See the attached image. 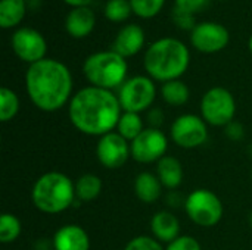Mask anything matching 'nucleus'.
<instances>
[{
	"instance_id": "a878e982",
	"label": "nucleus",
	"mask_w": 252,
	"mask_h": 250,
	"mask_svg": "<svg viewBox=\"0 0 252 250\" xmlns=\"http://www.w3.org/2000/svg\"><path fill=\"white\" fill-rule=\"evenodd\" d=\"M130 0H108L105 4V16L111 22H124L131 15Z\"/></svg>"
},
{
	"instance_id": "5701e85b",
	"label": "nucleus",
	"mask_w": 252,
	"mask_h": 250,
	"mask_svg": "<svg viewBox=\"0 0 252 250\" xmlns=\"http://www.w3.org/2000/svg\"><path fill=\"white\" fill-rule=\"evenodd\" d=\"M143 130H145V127H143V119H142L140 113L123 112L115 131L121 137H124L128 143H131L137 136H140V133Z\"/></svg>"
},
{
	"instance_id": "aec40b11",
	"label": "nucleus",
	"mask_w": 252,
	"mask_h": 250,
	"mask_svg": "<svg viewBox=\"0 0 252 250\" xmlns=\"http://www.w3.org/2000/svg\"><path fill=\"white\" fill-rule=\"evenodd\" d=\"M159 91H161L162 100L168 106H173V108L186 105L190 97V90L182 80H173V81L164 83Z\"/></svg>"
},
{
	"instance_id": "393cba45",
	"label": "nucleus",
	"mask_w": 252,
	"mask_h": 250,
	"mask_svg": "<svg viewBox=\"0 0 252 250\" xmlns=\"http://www.w3.org/2000/svg\"><path fill=\"white\" fill-rule=\"evenodd\" d=\"M22 231V225L18 217H15L13 214H7L4 212L0 218V242L7 245V243H13Z\"/></svg>"
},
{
	"instance_id": "f3484780",
	"label": "nucleus",
	"mask_w": 252,
	"mask_h": 250,
	"mask_svg": "<svg viewBox=\"0 0 252 250\" xmlns=\"http://www.w3.org/2000/svg\"><path fill=\"white\" fill-rule=\"evenodd\" d=\"M151 231L158 242L168 245L180 236V221L174 214L159 211L151 220Z\"/></svg>"
},
{
	"instance_id": "e433bc0d",
	"label": "nucleus",
	"mask_w": 252,
	"mask_h": 250,
	"mask_svg": "<svg viewBox=\"0 0 252 250\" xmlns=\"http://www.w3.org/2000/svg\"><path fill=\"white\" fill-rule=\"evenodd\" d=\"M251 177H252V171H251Z\"/></svg>"
},
{
	"instance_id": "0eeeda50",
	"label": "nucleus",
	"mask_w": 252,
	"mask_h": 250,
	"mask_svg": "<svg viewBox=\"0 0 252 250\" xmlns=\"http://www.w3.org/2000/svg\"><path fill=\"white\" fill-rule=\"evenodd\" d=\"M118 100L123 112L142 113L152 108L157 99V85L151 77L134 75L118 88Z\"/></svg>"
},
{
	"instance_id": "2f4dec72",
	"label": "nucleus",
	"mask_w": 252,
	"mask_h": 250,
	"mask_svg": "<svg viewBox=\"0 0 252 250\" xmlns=\"http://www.w3.org/2000/svg\"><path fill=\"white\" fill-rule=\"evenodd\" d=\"M224 133H226V136H227L230 140H233V141H241V140L245 137V128H244V125H242L241 122H238V121H232L230 124H227V125L224 127Z\"/></svg>"
},
{
	"instance_id": "c756f323",
	"label": "nucleus",
	"mask_w": 252,
	"mask_h": 250,
	"mask_svg": "<svg viewBox=\"0 0 252 250\" xmlns=\"http://www.w3.org/2000/svg\"><path fill=\"white\" fill-rule=\"evenodd\" d=\"M207 3H208V0H176L174 9L189 13V15H195V13L201 12L207 6Z\"/></svg>"
},
{
	"instance_id": "412c9836",
	"label": "nucleus",
	"mask_w": 252,
	"mask_h": 250,
	"mask_svg": "<svg viewBox=\"0 0 252 250\" xmlns=\"http://www.w3.org/2000/svg\"><path fill=\"white\" fill-rule=\"evenodd\" d=\"M102 192V180L96 174H83L75 181V196L78 202H92Z\"/></svg>"
},
{
	"instance_id": "ddd939ff",
	"label": "nucleus",
	"mask_w": 252,
	"mask_h": 250,
	"mask_svg": "<svg viewBox=\"0 0 252 250\" xmlns=\"http://www.w3.org/2000/svg\"><path fill=\"white\" fill-rule=\"evenodd\" d=\"M230 40L227 28L217 22H201L190 31V43L201 53L221 52Z\"/></svg>"
},
{
	"instance_id": "f03ea898",
	"label": "nucleus",
	"mask_w": 252,
	"mask_h": 250,
	"mask_svg": "<svg viewBox=\"0 0 252 250\" xmlns=\"http://www.w3.org/2000/svg\"><path fill=\"white\" fill-rule=\"evenodd\" d=\"M72 75L68 66L56 59L46 57L28 66L25 88L31 103L43 112L62 109L72 99Z\"/></svg>"
},
{
	"instance_id": "cd10ccee",
	"label": "nucleus",
	"mask_w": 252,
	"mask_h": 250,
	"mask_svg": "<svg viewBox=\"0 0 252 250\" xmlns=\"http://www.w3.org/2000/svg\"><path fill=\"white\" fill-rule=\"evenodd\" d=\"M124 250H165L162 248V243L158 242L155 237L151 236H136L133 237Z\"/></svg>"
},
{
	"instance_id": "1a4fd4ad",
	"label": "nucleus",
	"mask_w": 252,
	"mask_h": 250,
	"mask_svg": "<svg viewBox=\"0 0 252 250\" xmlns=\"http://www.w3.org/2000/svg\"><path fill=\"white\" fill-rule=\"evenodd\" d=\"M171 140L182 149H196L208 140V127L202 116L183 113L170 127Z\"/></svg>"
},
{
	"instance_id": "4be33fe9",
	"label": "nucleus",
	"mask_w": 252,
	"mask_h": 250,
	"mask_svg": "<svg viewBox=\"0 0 252 250\" xmlns=\"http://www.w3.org/2000/svg\"><path fill=\"white\" fill-rule=\"evenodd\" d=\"M25 0H0V27L12 28L25 16Z\"/></svg>"
},
{
	"instance_id": "2eb2a0df",
	"label": "nucleus",
	"mask_w": 252,
	"mask_h": 250,
	"mask_svg": "<svg viewBox=\"0 0 252 250\" xmlns=\"http://www.w3.org/2000/svg\"><path fill=\"white\" fill-rule=\"evenodd\" d=\"M52 248L53 250H90V239L83 227L66 224L56 230Z\"/></svg>"
},
{
	"instance_id": "6e6552de",
	"label": "nucleus",
	"mask_w": 252,
	"mask_h": 250,
	"mask_svg": "<svg viewBox=\"0 0 252 250\" xmlns=\"http://www.w3.org/2000/svg\"><path fill=\"white\" fill-rule=\"evenodd\" d=\"M236 100L224 87L210 88L201 100V116L213 127H226L235 121Z\"/></svg>"
},
{
	"instance_id": "6ab92c4d",
	"label": "nucleus",
	"mask_w": 252,
	"mask_h": 250,
	"mask_svg": "<svg viewBox=\"0 0 252 250\" xmlns=\"http://www.w3.org/2000/svg\"><path fill=\"white\" fill-rule=\"evenodd\" d=\"M157 175L161 184L170 190L180 187L183 181V168L177 158L165 155L161 161L157 162Z\"/></svg>"
},
{
	"instance_id": "7ed1b4c3",
	"label": "nucleus",
	"mask_w": 252,
	"mask_h": 250,
	"mask_svg": "<svg viewBox=\"0 0 252 250\" xmlns=\"http://www.w3.org/2000/svg\"><path fill=\"white\" fill-rule=\"evenodd\" d=\"M189 63L190 53L188 46L174 37H164L154 41L143 57L148 77L154 81H161L162 84L180 80V77L188 71Z\"/></svg>"
},
{
	"instance_id": "dca6fc26",
	"label": "nucleus",
	"mask_w": 252,
	"mask_h": 250,
	"mask_svg": "<svg viewBox=\"0 0 252 250\" xmlns=\"http://www.w3.org/2000/svg\"><path fill=\"white\" fill-rule=\"evenodd\" d=\"M96 25L94 12L89 6L72 7L65 18V29L74 38H84L92 34Z\"/></svg>"
},
{
	"instance_id": "7c9ffc66",
	"label": "nucleus",
	"mask_w": 252,
	"mask_h": 250,
	"mask_svg": "<svg viewBox=\"0 0 252 250\" xmlns=\"http://www.w3.org/2000/svg\"><path fill=\"white\" fill-rule=\"evenodd\" d=\"M173 19H174V24L177 27H180L182 29H193L196 27L195 24V15H189V13H185V12H180L177 9L173 10Z\"/></svg>"
},
{
	"instance_id": "39448f33",
	"label": "nucleus",
	"mask_w": 252,
	"mask_h": 250,
	"mask_svg": "<svg viewBox=\"0 0 252 250\" xmlns=\"http://www.w3.org/2000/svg\"><path fill=\"white\" fill-rule=\"evenodd\" d=\"M128 65L126 57L114 50L92 53L83 63V74L93 87L114 90L127 81Z\"/></svg>"
},
{
	"instance_id": "473e14b6",
	"label": "nucleus",
	"mask_w": 252,
	"mask_h": 250,
	"mask_svg": "<svg viewBox=\"0 0 252 250\" xmlns=\"http://www.w3.org/2000/svg\"><path fill=\"white\" fill-rule=\"evenodd\" d=\"M164 119V113L158 108H151L148 112V122L152 128H159Z\"/></svg>"
},
{
	"instance_id": "a211bd4d",
	"label": "nucleus",
	"mask_w": 252,
	"mask_h": 250,
	"mask_svg": "<svg viewBox=\"0 0 252 250\" xmlns=\"http://www.w3.org/2000/svg\"><path fill=\"white\" fill-rule=\"evenodd\" d=\"M162 184L157 174H152L149 171H143L137 174L134 180V193L137 199L146 205L155 203L162 193Z\"/></svg>"
},
{
	"instance_id": "9b49d317",
	"label": "nucleus",
	"mask_w": 252,
	"mask_h": 250,
	"mask_svg": "<svg viewBox=\"0 0 252 250\" xmlns=\"http://www.w3.org/2000/svg\"><path fill=\"white\" fill-rule=\"evenodd\" d=\"M12 49L15 55L30 65L46 59L47 43L46 38L34 28L22 27L16 29L12 35Z\"/></svg>"
},
{
	"instance_id": "c85d7f7f",
	"label": "nucleus",
	"mask_w": 252,
	"mask_h": 250,
	"mask_svg": "<svg viewBox=\"0 0 252 250\" xmlns=\"http://www.w3.org/2000/svg\"><path fill=\"white\" fill-rule=\"evenodd\" d=\"M165 250H202L201 243L192 236H179L167 245Z\"/></svg>"
},
{
	"instance_id": "423d86ee",
	"label": "nucleus",
	"mask_w": 252,
	"mask_h": 250,
	"mask_svg": "<svg viewBox=\"0 0 252 250\" xmlns=\"http://www.w3.org/2000/svg\"><path fill=\"white\" fill-rule=\"evenodd\" d=\"M185 211L193 224L202 228H211L221 221L224 206L220 197L211 190L196 189L186 197Z\"/></svg>"
},
{
	"instance_id": "b1692460",
	"label": "nucleus",
	"mask_w": 252,
	"mask_h": 250,
	"mask_svg": "<svg viewBox=\"0 0 252 250\" xmlns=\"http://www.w3.org/2000/svg\"><path fill=\"white\" fill-rule=\"evenodd\" d=\"M18 112H19L18 94L7 87H1L0 88V121L9 122L18 115Z\"/></svg>"
},
{
	"instance_id": "4468645a",
	"label": "nucleus",
	"mask_w": 252,
	"mask_h": 250,
	"mask_svg": "<svg viewBox=\"0 0 252 250\" xmlns=\"http://www.w3.org/2000/svg\"><path fill=\"white\" fill-rule=\"evenodd\" d=\"M143 44H145L143 28L137 24H127L115 35L111 50L127 59L137 55L142 50Z\"/></svg>"
},
{
	"instance_id": "bb28decb",
	"label": "nucleus",
	"mask_w": 252,
	"mask_h": 250,
	"mask_svg": "<svg viewBox=\"0 0 252 250\" xmlns=\"http://www.w3.org/2000/svg\"><path fill=\"white\" fill-rule=\"evenodd\" d=\"M165 0H130L133 13H136L140 18H154L158 15L164 6Z\"/></svg>"
},
{
	"instance_id": "72a5a7b5",
	"label": "nucleus",
	"mask_w": 252,
	"mask_h": 250,
	"mask_svg": "<svg viewBox=\"0 0 252 250\" xmlns=\"http://www.w3.org/2000/svg\"><path fill=\"white\" fill-rule=\"evenodd\" d=\"M63 1L72 7H81V6H89L92 0H63Z\"/></svg>"
},
{
	"instance_id": "20e7f679",
	"label": "nucleus",
	"mask_w": 252,
	"mask_h": 250,
	"mask_svg": "<svg viewBox=\"0 0 252 250\" xmlns=\"http://www.w3.org/2000/svg\"><path fill=\"white\" fill-rule=\"evenodd\" d=\"M31 202L43 214H62L77 202L75 183L63 172H44L32 186Z\"/></svg>"
},
{
	"instance_id": "f704fd0d",
	"label": "nucleus",
	"mask_w": 252,
	"mask_h": 250,
	"mask_svg": "<svg viewBox=\"0 0 252 250\" xmlns=\"http://www.w3.org/2000/svg\"><path fill=\"white\" fill-rule=\"evenodd\" d=\"M248 47H250V52L252 53V35L250 37V41H248Z\"/></svg>"
},
{
	"instance_id": "f257e3e1",
	"label": "nucleus",
	"mask_w": 252,
	"mask_h": 250,
	"mask_svg": "<svg viewBox=\"0 0 252 250\" xmlns=\"http://www.w3.org/2000/svg\"><path fill=\"white\" fill-rule=\"evenodd\" d=\"M123 115L118 96L105 88L84 87L78 90L68 103L71 124L83 134L102 137L117 130Z\"/></svg>"
},
{
	"instance_id": "c9c22d12",
	"label": "nucleus",
	"mask_w": 252,
	"mask_h": 250,
	"mask_svg": "<svg viewBox=\"0 0 252 250\" xmlns=\"http://www.w3.org/2000/svg\"><path fill=\"white\" fill-rule=\"evenodd\" d=\"M250 224H251V227H252V211H251V214H250Z\"/></svg>"
},
{
	"instance_id": "f8f14e48",
	"label": "nucleus",
	"mask_w": 252,
	"mask_h": 250,
	"mask_svg": "<svg viewBox=\"0 0 252 250\" xmlns=\"http://www.w3.org/2000/svg\"><path fill=\"white\" fill-rule=\"evenodd\" d=\"M96 156L99 164L106 169H118L126 165L131 156L130 143L117 131L99 137L96 144Z\"/></svg>"
},
{
	"instance_id": "9d476101",
	"label": "nucleus",
	"mask_w": 252,
	"mask_h": 250,
	"mask_svg": "<svg viewBox=\"0 0 252 250\" xmlns=\"http://www.w3.org/2000/svg\"><path fill=\"white\" fill-rule=\"evenodd\" d=\"M168 149V139L159 128H145L130 143L131 158L139 164H154L161 161Z\"/></svg>"
}]
</instances>
